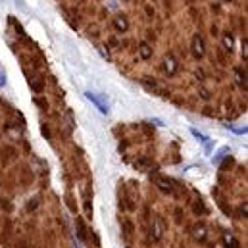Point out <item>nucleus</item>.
<instances>
[{"mask_svg": "<svg viewBox=\"0 0 248 248\" xmlns=\"http://www.w3.org/2000/svg\"><path fill=\"white\" fill-rule=\"evenodd\" d=\"M139 54H140L142 60H148V58L152 56V46H150L148 43H140V46H139Z\"/></svg>", "mask_w": 248, "mask_h": 248, "instance_id": "6", "label": "nucleus"}, {"mask_svg": "<svg viewBox=\"0 0 248 248\" xmlns=\"http://www.w3.org/2000/svg\"><path fill=\"white\" fill-rule=\"evenodd\" d=\"M243 56L247 58V39H243Z\"/></svg>", "mask_w": 248, "mask_h": 248, "instance_id": "12", "label": "nucleus"}, {"mask_svg": "<svg viewBox=\"0 0 248 248\" xmlns=\"http://www.w3.org/2000/svg\"><path fill=\"white\" fill-rule=\"evenodd\" d=\"M190 52H192V56H194L196 60L204 58L206 46H204V39H202L200 35H194V37H192V41H190Z\"/></svg>", "mask_w": 248, "mask_h": 248, "instance_id": "1", "label": "nucleus"}, {"mask_svg": "<svg viewBox=\"0 0 248 248\" xmlns=\"http://www.w3.org/2000/svg\"><path fill=\"white\" fill-rule=\"evenodd\" d=\"M114 29H116L118 33H127V31H129V19H127V16L118 14V16L114 17Z\"/></svg>", "mask_w": 248, "mask_h": 248, "instance_id": "4", "label": "nucleus"}, {"mask_svg": "<svg viewBox=\"0 0 248 248\" xmlns=\"http://www.w3.org/2000/svg\"><path fill=\"white\" fill-rule=\"evenodd\" d=\"M235 77H237V83L243 89H247V71H243V67H237L235 69Z\"/></svg>", "mask_w": 248, "mask_h": 248, "instance_id": "7", "label": "nucleus"}, {"mask_svg": "<svg viewBox=\"0 0 248 248\" xmlns=\"http://www.w3.org/2000/svg\"><path fill=\"white\" fill-rule=\"evenodd\" d=\"M192 235H194V239H196V241H204V239L208 237V231H206V227H204V225H196V227H194V231H192Z\"/></svg>", "mask_w": 248, "mask_h": 248, "instance_id": "8", "label": "nucleus"}, {"mask_svg": "<svg viewBox=\"0 0 248 248\" xmlns=\"http://www.w3.org/2000/svg\"><path fill=\"white\" fill-rule=\"evenodd\" d=\"M223 48L225 50H233V35L231 33H223Z\"/></svg>", "mask_w": 248, "mask_h": 248, "instance_id": "9", "label": "nucleus"}, {"mask_svg": "<svg viewBox=\"0 0 248 248\" xmlns=\"http://www.w3.org/2000/svg\"><path fill=\"white\" fill-rule=\"evenodd\" d=\"M29 85H31V87H33L37 93H41V89H43L41 81H39V79H35V77H31V79H29Z\"/></svg>", "mask_w": 248, "mask_h": 248, "instance_id": "11", "label": "nucleus"}, {"mask_svg": "<svg viewBox=\"0 0 248 248\" xmlns=\"http://www.w3.org/2000/svg\"><path fill=\"white\" fill-rule=\"evenodd\" d=\"M223 245H225V248H239V241L235 239L233 233L225 231V233H223Z\"/></svg>", "mask_w": 248, "mask_h": 248, "instance_id": "5", "label": "nucleus"}, {"mask_svg": "<svg viewBox=\"0 0 248 248\" xmlns=\"http://www.w3.org/2000/svg\"><path fill=\"white\" fill-rule=\"evenodd\" d=\"M200 96H202V98H208V91L202 89V91H200Z\"/></svg>", "mask_w": 248, "mask_h": 248, "instance_id": "13", "label": "nucleus"}, {"mask_svg": "<svg viewBox=\"0 0 248 248\" xmlns=\"http://www.w3.org/2000/svg\"><path fill=\"white\" fill-rule=\"evenodd\" d=\"M158 186H160V190H164V192H171V185H170L168 179H158Z\"/></svg>", "mask_w": 248, "mask_h": 248, "instance_id": "10", "label": "nucleus"}, {"mask_svg": "<svg viewBox=\"0 0 248 248\" xmlns=\"http://www.w3.org/2000/svg\"><path fill=\"white\" fill-rule=\"evenodd\" d=\"M225 2H229V0H225Z\"/></svg>", "mask_w": 248, "mask_h": 248, "instance_id": "14", "label": "nucleus"}, {"mask_svg": "<svg viewBox=\"0 0 248 248\" xmlns=\"http://www.w3.org/2000/svg\"><path fill=\"white\" fill-rule=\"evenodd\" d=\"M162 69L168 73V75H175L177 73V69H179V62H177V58L175 56H166L164 58V63H162Z\"/></svg>", "mask_w": 248, "mask_h": 248, "instance_id": "3", "label": "nucleus"}, {"mask_svg": "<svg viewBox=\"0 0 248 248\" xmlns=\"http://www.w3.org/2000/svg\"><path fill=\"white\" fill-rule=\"evenodd\" d=\"M164 233H166V221L160 216H156L154 221H152V237H154V241H162Z\"/></svg>", "mask_w": 248, "mask_h": 248, "instance_id": "2", "label": "nucleus"}]
</instances>
